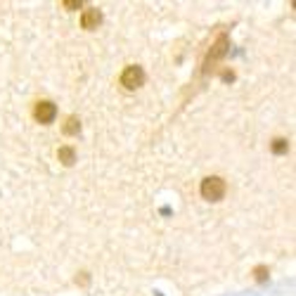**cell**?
<instances>
[{"label": "cell", "instance_id": "obj_4", "mask_svg": "<svg viewBox=\"0 0 296 296\" xmlns=\"http://www.w3.org/2000/svg\"><path fill=\"white\" fill-rule=\"evenodd\" d=\"M100 24H102V12H100L97 7H88L83 12V17H81V26H83L85 31H93V29H97Z\"/></svg>", "mask_w": 296, "mask_h": 296}, {"label": "cell", "instance_id": "obj_5", "mask_svg": "<svg viewBox=\"0 0 296 296\" xmlns=\"http://www.w3.org/2000/svg\"><path fill=\"white\" fill-rule=\"evenodd\" d=\"M57 159L62 161L64 166H74V164H76V152H74V147H59Z\"/></svg>", "mask_w": 296, "mask_h": 296}, {"label": "cell", "instance_id": "obj_6", "mask_svg": "<svg viewBox=\"0 0 296 296\" xmlns=\"http://www.w3.org/2000/svg\"><path fill=\"white\" fill-rule=\"evenodd\" d=\"M78 133H81V121L76 116H69L64 123V135H78Z\"/></svg>", "mask_w": 296, "mask_h": 296}, {"label": "cell", "instance_id": "obj_9", "mask_svg": "<svg viewBox=\"0 0 296 296\" xmlns=\"http://www.w3.org/2000/svg\"><path fill=\"white\" fill-rule=\"evenodd\" d=\"M256 280H265V268H256Z\"/></svg>", "mask_w": 296, "mask_h": 296}, {"label": "cell", "instance_id": "obj_1", "mask_svg": "<svg viewBox=\"0 0 296 296\" xmlns=\"http://www.w3.org/2000/svg\"><path fill=\"white\" fill-rule=\"evenodd\" d=\"M199 192L206 201H220L225 197V180L218 178V175H209V178L201 180Z\"/></svg>", "mask_w": 296, "mask_h": 296}, {"label": "cell", "instance_id": "obj_8", "mask_svg": "<svg viewBox=\"0 0 296 296\" xmlns=\"http://www.w3.org/2000/svg\"><path fill=\"white\" fill-rule=\"evenodd\" d=\"M62 7H66V10H74V7H81V0H66V3H62Z\"/></svg>", "mask_w": 296, "mask_h": 296}, {"label": "cell", "instance_id": "obj_3", "mask_svg": "<svg viewBox=\"0 0 296 296\" xmlns=\"http://www.w3.org/2000/svg\"><path fill=\"white\" fill-rule=\"evenodd\" d=\"M33 116H36V121H38V123L48 126V123L55 121V116H57V107H55V102H50V100H40V102H36Z\"/></svg>", "mask_w": 296, "mask_h": 296}, {"label": "cell", "instance_id": "obj_2", "mask_svg": "<svg viewBox=\"0 0 296 296\" xmlns=\"http://www.w3.org/2000/svg\"><path fill=\"white\" fill-rule=\"evenodd\" d=\"M142 83H145V71H142V66L130 64V66H126V69H123L121 85L126 88V90H135V88H140Z\"/></svg>", "mask_w": 296, "mask_h": 296}, {"label": "cell", "instance_id": "obj_7", "mask_svg": "<svg viewBox=\"0 0 296 296\" xmlns=\"http://www.w3.org/2000/svg\"><path fill=\"white\" fill-rule=\"evenodd\" d=\"M287 147H289V145H287V140H284V138H277V140H272V152H275V154H284V152H287Z\"/></svg>", "mask_w": 296, "mask_h": 296}]
</instances>
